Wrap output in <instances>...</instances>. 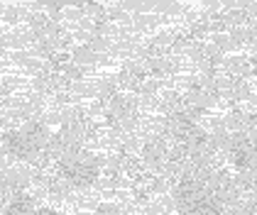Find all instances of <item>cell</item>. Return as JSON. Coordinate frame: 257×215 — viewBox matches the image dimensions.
<instances>
[{"mask_svg": "<svg viewBox=\"0 0 257 215\" xmlns=\"http://www.w3.org/2000/svg\"><path fill=\"white\" fill-rule=\"evenodd\" d=\"M35 213H37V208H35L32 195L15 193L13 195V200L8 203V208H5V213L3 215H35Z\"/></svg>", "mask_w": 257, "mask_h": 215, "instance_id": "cell-3", "label": "cell"}, {"mask_svg": "<svg viewBox=\"0 0 257 215\" xmlns=\"http://www.w3.org/2000/svg\"><path fill=\"white\" fill-rule=\"evenodd\" d=\"M91 215H118V210H115L113 205H100L98 210H93Z\"/></svg>", "mask_w": 257, "mask_h": 215, "instance_id": "cell-5", "label": "cell"}, {"mask_svg": "<svg viewBox=\"0 0 257 215\" xmlns=\"http://www.w3.org/2000/svg\"><path fill=\"white\" fill-rule=\"evenodd\" d=\"M35 215H57V213H54L52 208H37V213Z\"/></svg>", "mask_w": 257, "mask_h": 215, "instance_id": "cell-6", "label": "cell"}, {"mask_svg": "<svg viewBox=\"0 0 257 215\" xmlns=\"http://www.w3.org/2000/svg\"><path fill=\"white\" fill-rule=\"evenodd\" d=\"M57 169L71 188H88L100 176V161L96 159V154L81 149L79 154L71 156L69 161H64Z\"/></svg>", "mask_w": 257, "mask_h": 215, "instance_id": "cell-2", "label": "cell"}, {"mask_svg": "<svg viewBox=\"0 0 257 215\" xmlns=\"http://www.w3.org/2000/svg\"><path fill=\"white\" fill-rule=\"evenodd\" d=\"M220 215H255L252 210V203H247V200H237V203H230V205H225Z\"/></svg>", "mask_w": 257, "mask_h": 215, "instance_id": "cell-4", "label": "cell"}, {"mask_svg": "<svg viewBox=\"0 0 257 215\" xmlns=\"http://www.w3.org/2000/svg\"><path fill=\"white\" fill-rule=\"evenodd\" d=\"M252 210H255V215H257V193H255V198H252Z\"/></svg>", "mask_w": 257, "mask_h": 215, "instance_id": "cell-7", "label": "cell"}, {"mask_svg": "<svg viewBox=\"0 0 257 215\" xmlns=\"http://www.w3.org/2000/svg\"><path fill=\"white\" fill-rule=\"evenodd\" d=\"M49 130L42 125V122H25L20 130L15 132H8L5 135V149L8 154H13L15 159H25V161H32L35 156H40L42 152H47L49 147Z\"/></svg>", "mask_w": 257, "mask_h": 215, "instance_id": "cell-1", "label": "cell"}]
</instances>
